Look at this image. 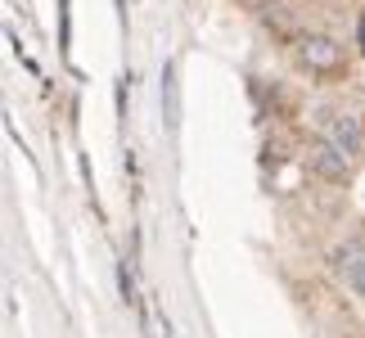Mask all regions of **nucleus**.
I'll list each match as a JSON object with an SVG mask.
<instances>
[{
	"instance_id": "f257e3e1",
	"label": "nucleus",
	"mask_w": 365,
	"mask_h": 338,
	"mask_svg": "<svg viewBox=\"0 0 365 338\" xmlns=\"http://www.w3.org/2000/svg\"><path fill=\"white\" fill-rule=\"evenodd\" d=\"M163 122L167 131H176L180 126V86H176V63L163 68Z\"/></svg>"
},
{
	"instance_id": "f03ea898",
	"label": "nucleus",
	"mask_w": 365,
	"mask_h": 338,
	"mask_svg": "<svg viewBox=\"0 0 365 338\" xmlns=\"http://www.w3.org/2000/svg\"><path fill=\"white\" fill-rule=\"evenodd\" d=\"M339 266H343V275H347V285H352L361 298H365V248L352 244V248H343L339 252Z\"/></svg>"
},
{
	"instance_id": "7ed1b4c3",
	"label": "nucleus",
	"mask_w": 365,
	"mask_h": 338,
	"mask_svg": "<svg viewBox=\"0 0 365 338\" xmlns=\"http://www.w3.org/2000/svg\"><path fill=\"white\" fill-rule=\"evenodd\" d=\"M302 59L312 68H334L339 63V50H334V41H325V36H307L302 41Z\"/></svg>"
},
{
	"instance_id": "20e7f679",
	"label": "nucleus",
	"mask_w": 365,
	"mask_h": 338,
	"mask_svg": "<svg viewBox=\"0 0 365 338\" xmlns=\"http://www.w3.org/2000/svg\"><path fill=\"white\" fill-rule=\"evenodd\" d=\"M329 135H334V149H339L343 158H352V153L361 149V131H356V122H352V118L329 122Z\"/></svg>"
},
{
	"instance_id": "39448f33",
	"label": "nucleus",
	"mask_w": 365,
	"mask_h": 338,
	"mask_svg": "<svg viewBox=\"0 0 365 338\" xmlns=\"http://www.w3.org/2000/svg\"><path fill=\"white\" fill-rule=\"evenodd\" d=\"M316 167H320V172H325V176H343V167H347V158H343V153L339 149H316Z\"/></svg>"
},
{
	"instance_id": "423d86ee",
	"label": "nucleus",
	"mask_w": 365,
	"mask_h": 338,
	"mask_svg": "<svg viewBox=\"0 0 365 338\" xmlns=\"http://www.w3.org/2000/svg\"><path fill=\"white\" fill-rule=\"evenodd\" d=\"M118 285H122V298L135 302V285H131V275H126V266H118Z\"/></svg>"
},
{
	"instance_id": "0eeeda50",
	"label": "nucleus",
	"mask_w": 365,
	"mask_h": 338,
	"mask_svg": "<svg viewBox=\"0 0 365 338\" xmlns=\"http://www.w3.org/2000/svg\"><path fill=\"white\" fill-rule=\"evenodd\" d=\"M356 36H361V54H365V14H361V23H356Z\"/></svg>"
}]
</instances>
